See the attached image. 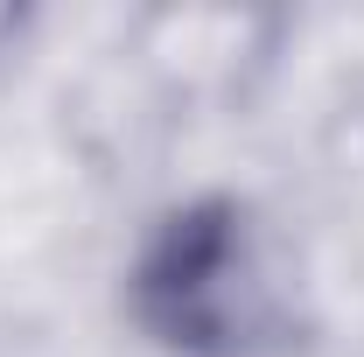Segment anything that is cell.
Returning <instances> with one entry per match:
<instances>
[{
	"mask_svg": "<svg viewBox=\"0 0 364 357\" xmlns=\"http://www.w3.org/2000/svg\"><path fill=\"white\" fill-rule=\"evenodd\" d=\"M127 315L161 357H280L294 336V287L259 211L231 189H203L140 231Z\"/></svg>",
	"mask_w": 364,
	"mask_h": 357,
	"instance_id": "cell-1",
	"label": "cell"
}]
</instances>
